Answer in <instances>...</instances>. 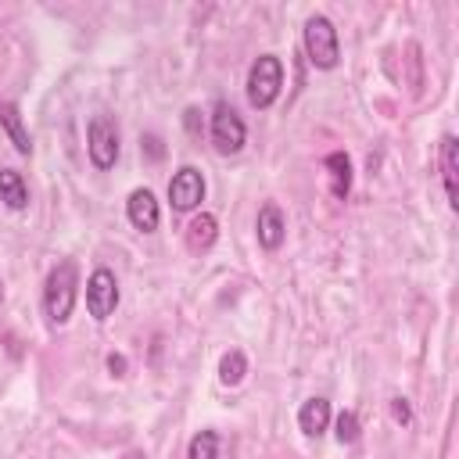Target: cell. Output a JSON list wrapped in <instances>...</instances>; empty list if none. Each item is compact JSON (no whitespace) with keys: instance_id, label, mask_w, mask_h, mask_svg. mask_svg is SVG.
<instances>
[{"instance_id":"ffe728a7","label":"cell","mask_w":459,"mask_h":459,"mask_svg":"<svg viewBox=\"0 0 459 459\" xmlns=\"http://www.w3.org/2000/svg\"><path fill=\"white\" fill-rule=\"evenodd\" d=\"M140 143H143V151H147V154H151V158H154V161H158V158H161V154H165V147H161V140H158V136H154V133H147V136H143V140H140Z\"/></svg>"},{"instance_id":"ba28073f","label":"cell","mask_w":459,"mask_h":459,"mask_svg":"<svg viewBox=\"0 0 459 459\" xmlns=\"http://www.w3.org/2000/svg\"><path fill=\"white\" fill-rule=\"evenodd\" d=\"M126 212H129V222H133L136 230H143V233L158 230V215H161V212H158V201H154V194H151L147 186H140V190L129 194Z\"/></svg>"},{"instance_id":"7c38bea8","label":"cell","mask_w":459,"mask_h":459,"mask_svg":"<svg viewBox=\"0 0 459 459\" xmlns=\"http://www.w3.org/2000/svg\"><path fill=\"white\" fill-rule=\"evenodd\" d=\"M326 172H330V194L344 201L348 190H351V161H348V154L344 151L326 154Z\"/></svg>"},{"instance_id":"44dd1931","label":"cell","mask_w":459,"mask_h":459,"mask_svg":"<svg viewBox=\"0 0 459 459\" xmlns=\"http://www.w3.org/2000/svg\"><path fill=\"white\" fill-rule=\"evenodd\" d=\"M183 126H186V133H201V111L197 108H186L183 111Z\"/></svg>"},{"instance_id":"d6986e66","label":"cell","mask_w":459,"mask_h":459,"mask_svg":"<svg viewBox=\"0 0 459 459\" xmlns=\"http://www.w3.org/2000/svg\"><path fill=\"white\" fill-rule=\"evenodd\" d=\"M391 416H394V423H409V420H412L409 402H405V398H391Z\"/></svg>"},{"instance_id":"8992f818","label":"cell","mask_w":459,"mask_h":459,"mask_svg":"<svg viewBox=\"0 0 459 459\" xmlns=\"http://www.w3.org/2000/svg\"><path fill=\"white\" fill-rule=\"evenodd\" d=\"M118 305V283H115V273L111 269H93V276L86 280V308L93 319H108Z\"/></svg>"},{"instance_id":"5bb4252c","label":"cell","mask_w":459,"mask_h":459,"mask_svg":"<svg viewBox=\"0 0 459 459\" xmlns=\"http://www.w3.org/2000/svg\"><path fill=\"white\" fill-rule=\"evenodd\" d=\"M0 201H4L7 208H14V212H22V208L29 204V186H25L22 172L0 169Z\"/></svg>"},{"instance_id":"7402d4cb","label":"cell","mask_w":459,"mask_h":459,"mask_svg":"<svg viewBox=\"0 0 459 459\" xmlns=\"http://www.w3.org/2000/svg\"><path fill=\"white\" fill-rule=\"evenodd\" d=\"M108 369H111L115 377H122V373H126V355H115V351H111V355H108Z\"/></svg>"},{"instance_id":"9a60e30c","label":"cell","mask_w":459,"mask_h":459,"mask_svg":"<svg viewBox=\"0 0 459 459\" xmlns=\"http://www.w3.org/2000/svg\"><path fill=\"white\" fill-rule=\"evenodd\" d=\"M0 126L7 129V136H11V143H14L18 154H29V151H32V140H29V133H25L22 115H18L14 104H0Z\"/></svg>"},{"instance_id":"e0dca14e","label":"cell","mask_w":459,"mask_h":459,"mask_svg":"<svg viewBox=\"0 0 459 459\" xmlns=\"http://www.w3.org/2000/svg\"><path fill=\"white\" fill-rule=\"evenodd\" d=\"M215 448H219V437H215V430H197V434L190 437L186 459H215Z\"/></svg>"},{"instance_id":"3957f363","label":"cell","mask_w":459,"mask_h":459,"mask_svg":"<svg viewBox=\"0 0 459 459\" xmlns=\"http://www.w3.org/2000/svg\"><path fill=\"white\" fill-rule=\"evenodd\" d=\"M280 86H283V65H280V57L276 54L255 57V65L247 72V100H251V108H269L280 97Z\"/></svg>"},{"instance_id":"8fae6325","label":"cell","mask_w":459,"mask_h":459,"mask_svg":"<svg viewBox=\"0 0 459 459\" xmlns=\"http://www.w3.org/2000/svg\"><path fill=\"white\" fill-rule=\"evenodd\" d=\"M215 237H219L215 215L201 212V215L190 219V226H186V247H190V251H208V247L215 244Z\"/></svg>"},{"instance_id":"7a4b0ae2","label":"cell","mask_w":459,"mask_h":459,"mask_svg":"<svg viewBox=\"0 0 459 459\" xmlns=\"http://www.w3.org/2000/svg\"><path fill=\"white\" fill-rule=\"evenodd\" d=\"M305 54L316 68H333L341 61V43H337V29L326 14H312L305 22Z\"/></svg>"},{"instance_id":"ac0fdd59","label":"cell","mask_w":459,"mask_h":459,"mask_svg":"<svg viewBox=\"0 0 459 459\" xmlns=\"http://www.w3.org/2000/svg\"><path fill=\"white\" fill-rule=\"evenodd\" d=\"M337 441L341 445H351V441H359V416L351 412V409H344L341 416H337Z\"/></svg>"},{"instance_id":"30bf717a","label":"cell","mask_w":459,"mask_h":459,"mask_svg":"<svg viewBox=\"0 0 459 459\" xmlns=\"http://www.w3.org/2000/svg\"><path fill=\"white\" fill-rule=\"evenodd\" d=\"M283 237H287V219H283V212H280L276 204H262V212H258V244H262L265 251H276V247L283 244Z\"/></svg>"},{"instance_id":"603a6c76","label":"cell","mask_w":459,"mask_h":459,"mask_svg":"<svg viewBox=\"0 0 459 459\" xmlns=\"http://www.w3.org/2000/svg\"><path fill=\"white\" fill-rule=\"evenodd\" d=\"M122 459H147V455H143V452H126Z\"/></svg>"},{"instance_id":"4fadbf2b","label":"cell","mask_w":459,"mask_h":459,"mask_svg":"<svg viewBox=\"0 0 459 459\" xmlns=\"http://www.w3.org/2000/svg\"><path fill=\"white\" fill-rule=\"evenodd\" d=\"M298 423H301L305 434L319 437V434L326 430V423H330V402H326V398H308V402L301 405V412H298Z\"/></svg>"},{"instance_id":"5b68a950","label":"cell","mask_w":459,"mask_h":459,"mask_svg":"<svg viewBox=\"0 0 459 459\" xmlns=\"http://www.w3.org/2000/svg\"><path fill=\"white\" fill-rule=\"evenodd\" d=\"M244 140H247V129H244L240 115L226 100H219L215 111H212V143H215V151L219 154H237L244 147Z\"/></svg>"},{"instance_id":"cb8c5ba5","label":"cell","mask_w":459,"mask_h":459,"mask_svg":"<svg viewBox=\"0 0 459 459\" xmlns=\"http://www.w3.org/2000/svg\"><path fill=\"white\" fill-rule=\"evenodd\" d=\"M0 301H4V287H0Z\"/></svg>"},{"instance_id":"2e32d148","label":"cell","mask_w":459,"mask_h":459,"mask_svg":"<svg viewBox=\"0 0 459 459\" xmlns=\"http://www.w3.org/2000/svg\"><path fill=\"white\" fill-rule=\"evenodd\" d=\"M244 373H247V359H244V351H240V348H230V351L222 355V362H219V380L233 387V384L244 380Z\"/></svg>"},{"instance_id":"6da1fadb","label":"cell","mask_w":459,"mask_h":459,"mask_svg":"<svg viewBox=\"0 0 459 459\" xmlns=\"http://www.w3.org/2000/svg\"><path fill=\"white\" fill-rule=\"evenodd\" d=\"M75 287H79L75 262L72 258L57 262L50 269V276H47V287H43V305H47L50 323H68V316L75 308Z\"/></svg>"},{"instance_id":"277c9868","label":"cell","mask_w":459,"mask_h":459,"mask_svg":"<svg viewBox=\"0 0 459 459\" xmlns=\"http://www.w3.org/2000/svg\"><path fill=\"white\" fill-rule=\"evenodd\" d=\"M86 151L90 161L97 169H111L118 158V126L111 122V115H93L86 126Z\"/></svg>"},{"instance_id":"9c48e42d","label":"cell","mask_w":459,"mask_h":459,"mask_svg":"<svg viewBox=\"0 0 459 459\" xmlns=\"http://www.w3.org/2000/svg\"><path fill=\"white\" fill-rule=\"evenodd\" d=\"M441 179H445L448 204L459 208V140L455 136H441Z\"/></svg>"},{"instance_id":"52a82bcc","label":"cell","mask_w":459,"mask_h":459,"mask_svg":"<svg viewBox=\"0 0 459 459\" xmlns=\"http://www.w3.org/2000/svg\"><path fill=\"white\" fill-rule=\"evenodd\" d=\"M204 201V176L194 165H183L172 179H169V204L176 212H190Z\"/></svg>"}]
</instances>
